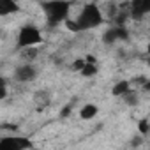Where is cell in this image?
<instances>
[{
	"instance_id": "cell-1",
	"label": "cell",
	"mask_w": 150,
	"mask_h": 150,
	"mask_svg": "<svg viewBox=\"0 0 150 150\" xmlns=\"http://www.w3.org/2000/svg\"><path fill=\"white\" fill-rule=\"evenodd\" d=\"M42 11L46 14V25L50 28H57L58 25L65 23L69 20L71 2H62V0H51V2L42 4Z\"/></svg>"
},
{
	"instance_id": "cell-2",
	"label": "cell",
	"mask_w": 150,
	"mask_h": 150,
	"mask_svg": "<svg viewBox=\"0 0 150 150\" xmlns=\"http://www.w3.org/2000/svg\"><path fill=\"white\" fill-rule=\"evenodd\" d=\"M74 21H76L78 32H81V30H92V28L101 27L104 23V16H103V11L99 9L97 4H87L80 11L78 18L74 20Z\"/></svg>"
},
{
	"instance_id": "cell-3",
	"label": "cell",
	"mask_w": 150,
	"mask_h": 150,
	"mask_svg": "<svg viewBox=\"0 0 150 150\" xmlns=\"http://www.w3.org/2000/svg\"><path fill=\"white\" fill-rule=\"evenodd\" d=\"M42 41V34L35 25H23L18 32V39H16V46L18 50H28V48H35L39 42Z\"/></svg>"
},
{
	"instance_id": "cell-4",
	"label": "cell",
	"mask_w": 150,
	"mask_h": 150,
	"mask_svg": "<svg viewBox=\"0 0 150 150\" xmlns=\"http://www.w3.org/2000/svg\"><path fill=\"white\" fill-rule=\"evenodd\" d=\"M30 148H34V145L27 136L9 134L2 136V139H0V150H30Z\"/></svg>"
},
{
	"instance_id": "cell-5",
	"label": "cell",
	"mask_w": 150,
	"mask_h": 150,
	"mask_svg": "<svg viewBox=\"0 0 150 150\" xmlns=\"http://www.w3.org/2000/svg\"><path fill=\"white\" fill-rule=\"evenodd\" d=\"M37 78V67L34 64H21L14 69V80L20 83H30Z\"/></svg>"
},
{
	"instance_id": "cell-6",
	"label": "cell",
	"mask_w": 150,
	"mask_h": 150,
	"mask_svg": "<svg viewBox=\"0 0 150 150\" xmlns=\"http://www.w3.org/2000/svg\"><path fill=\"white\" fill-rule=\"evenodd\" d=\"M117 41H129V32L125 27H117L113 25L111 28H108L104 34H103V42L104 44H113Z\"/></svg>"
},
{
	"instance_id": "cell-7",
	"label": "cell",
	"mask_w": 150,
	"mask_h": 150,
	"mask_svg": "<svg viewBox=\"0 0 150 150\" xmlns=\"http://www.w3.org/2000/svg\"><path fill=\"white\" fill-rule=\"evenodd\" d=\"M146 13H150V0H132L129 4V14L134 20L143 18Z\"/></svg>"
},
{
	"instance_id": "cell-8",
	"label": "cell",
	"mask_w": 150,
	"mask_h": 150,
	"mask_svg": "<svg viewBox=\"0 0 150 150\" xmlns=\"http://www.w3.org/2000/svg\"><path fill=\"white\" fill-rule=\"evenodd\" d=\"M20 11V6L14 0H0V16H7V14H14Z\"/></svg>"
},
{
	"instance_id": "cell-9",
	"label": "cell",
	"mask_w": 150,
	"mask_h": 150,
	"mask_svg": "<svg viewBox=\"0 0 150 150\" xmlns=\"http://www.w3.org/2000/svg\"><path fill=\"white\" fill-rule=\"evenodd\" d=\"M34 101H35V104H37L39 108H46V106L51 103V94H50V90H46V88L37 90V92L34 94Z\"/></svg>"
},
{
	"instance_id": "cell-10",
	"label": "cell",
	"mask_w": 150,
	"mask_h": 150,
	"mask_svg": "<svg viewBox=\"0 0 150 150\" xmlns=\"http://www.w3.org/2000/svg\"><path fill=\"white\" fill-rule=\"evenodd\" d=\"M129 92H131V81H127V80H120V81L115 83L113 88H111V94L117 96V97H124V96L129 94Z\"/></svg>"
},
{
	"instance_id": "cell-11",
	"label": "cell",
	"mask_w": 150,
	"mask_h": 150,
	"mask_svg": "<svg viewBox=\"0 0 150 150\" xmlns=\"http://www.w3.org/2000/svg\"><path fill=\"white\" fill-rule=\"evenodd\" d=\"M97 113H99V108H97L96 104L88 103V104H85V106L80 110V118H81V120H92Z\"/></svg>"
},
{
	"instance_id": "cell-12",
	"label": "cell",
	"mask_w": 150,
	"mask_h": 150,
	"mask_svg": "<svg viewBox=\"0 0 150 150\" xmlns=\"http://www.w3.org/2000/svg\"><path fill=\"white\" fill-rule=\"evenodd\" d=\"M97 71H99V67H97V64H85V67H83V71L80 72L81 76H85V78H92V76H96L97 74Z\"/></svg>"
},
{
	"instance_id": "cell-13",
	"label": "cell",
	"mask_w": 150,
	"mask_h": 150,
	"mask_svg": "<svg viewBox=\"0 0 150 150\" xmlns=\"http://www.w3.org/2000/svg\"><path fill=\"white\" fill-rule=\"evenodd\" d=\"M35 55H37V48H28V50H23L21 51V58L27 64H32V60L35 58Z\"/></svg>"
},
{
	"instance_id": "cell-14",
	"label": "cell",
	"mask_w": 150,
	"mask_h": 150,
	"mask_svg": "<svg viewBox=\"0 0 150 150\" xmlns=\"http://www.w3.org/2000/svg\"><path fill=\"white\" fill-rule=\"evenodd\" d=\"M122 99H124V103H125L127 106H136V104L139 103V101H138V94H136L134 90H131L129 94H125Z\"/></svg>"
},
{
	"instance_id": "cell-15",
	"label": "cell",
	"mask_w": 150,
	"mask_h": 150,
	"mask_svg": "<svg viewBox=\"0 0 150 150\" xmlns=\"http://www.w3.org/2000/svg\"><path fill=\"white\" fill-rule=\"evenodd\" d=\"M138 129H139V134H141V136H145V134L150 131V124H148V120H139Z\"/></svg>"
},
{
	"instance_id": "cell-16",
	"label": "cell",
	"mask_w": 150,
	"mask_h": 150,
	"mask_svg": "<svg viewBox=\"0 0 150 150\" xmlns=\"http://www.w3.org/2000/svg\"><path fill=\"white\" fill-rule=\"evenodd\" d=\"M85 64H87V60H85V58H80V60H76V62H72L71 67H72L74 71H80V72H81L83 67H85Z\"/></svg>"
},
{
	"instance_id": "cell-17",
	"label": "cell",
	"mask_w": 150,
	"mask_h": 150,
	"mask_svg": "<svg viewBox=\"0 0 150 150\" xmlns=\"http://www.w3.org/2000/svg\"><path fill=\"white\" fill-rule=\"evenodd\" d=\"M0 90H2V92H0V99H6L7 97V81L4 78L0 80Z\"/></svg>"
},
{
	"instance_id": "cell-18",
	"label": "cell",
	"mask_w": 150,
	"mask_h": 150,
	"mask_svg": "<svg viewBox=\"0 0 150 150\" xmlns=\"http://www.w3.org/2000/svg\"><path fill=\"white\" fill-rule=\"evenodd\" d=\"M141 141H143V136H141V134H138V136H134V138H132V143H131V145H132V146H138Z\"/></svg>"
},
{
	"instance_id": "cell-19",
	"label": "cell",
	"mask_w": 150,
	"mask_h": 150,
	"mask_svg": "<svg viewBox=\"0 0 150 150\" xmlns=\"http://www.w3.org/2000/svg\"><path fill=\"white\" fill-rule=\"evenodd\" d=\"M143 88H145V90H148V92H150V81H145V85H143Z\"/></svg>"
},
{
	"instance_id": "cell-20",
	"label": "cell",
	"mask_w": 150,
	"mask_h": 150,
	"mask_svg": "<svg viewBox=\"0 0 150 150\" xmlns=\"http://www.w3.org/2000/svg\"><path fill=\"white\" fill-rule=\"evenodd\" d=\"M146 53H148V57H150V42H148V46H146Z\"/></svg>"
},
{
	"instance_id": "cell-21",
	"label": "cell",
	"mask_w": 150,
	"mask_h": 150,
	"mask_svg": "<svg viewBox=\"0 0 150 150\" xmlns=\"http://www.w3.org/2000/svg\"><path fill=\"white\" fill-rule=\"evenodd\" d=\"M146 64H148V65H150V57H148V58H146Z\"/></svg>"
},
{
	"instance_id": "cell-22",
	"label": "cell",
	"mask_w": 150,
	"mask_h": 150,
	"mask_svg": "<svg viewBox=\"0 0 150 150\" xmlns=\"http://www.w3.org/2000/svg\"><path fill=\"white\" fill-rule=\"evenodd\" d=\"M30 150H39V148H30Z\"/></svg>"
}]
</instances>
